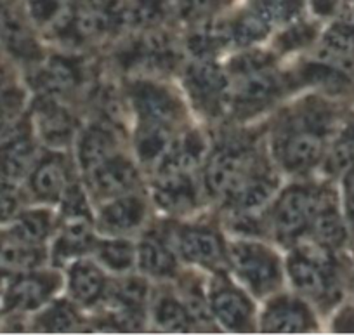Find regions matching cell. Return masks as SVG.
<instances>
[{"instance_id": "14", "label": "cell", "mask_w": 354, "mask_h": 335, "mask_svg": "<svg viewBox=\"0 0 354 335\" xmlns=\"http://www.w3.org/2000/svg\"><path fill=\"white\" fill-rule=\"evenodd\" d=\"M148 215L145 198L134 191L108 200L97 215V228L111 237H124L142 226Z\"/></svg>"}, {"instance_id": "12", "label": "cell", "mask_w": 354, "mask_h": 335, "mask_svg": "<svg viewBox=\"0 0 354 335\" xmlns=\"http://www.w3.org/2000/svg\"><path fill=\"white\" fill-rule=\"evenodd\" d=\"M209 306L212 318L226 330L236 334L254 330V306L241 290L226 280H217L212 285Z\"/></svg>"}, {"instance_id": "40", "label": "cell", "mask_w": 354, "mask_h": 335, "mask_svg": "<svg viewBox=\"0 0 354 335\" xmlns=\"http://www.w3.org/2000/svg\"><path fill=\"white\" fill-rule=\"evenodd\" d=\"M169 12V0H134V4L129 6V25L142 32L158 28Z\"/></svg>"}, {"instance_id": "31", "label": "cell", "mask_w": 354, "mask_h": 335, "mask_svg": "<svg viewBox=\"0 0 354 335\" xmlns=\"http://www.w3.org/2000/svg\"><path fill=\"white\" fill-rule=\"evenodd\" d=\"M174 127L156 122H139L134 136L136 155L142 163H158L174 141Z\"/></svg>"}, {"instance_id": "24", "label": "cell", "mask_w": 354, "mask_h": 335, "mask_svg": "<svg viewBox=\"0 0 354 335\" xmlns=\"http://www.w3.org/2000/svg\"><path fill=\"white\" fill-rule=\"evenodd\" d=\"M68 290L80 306H94L108 297L110 287L103 269L91 261H75L68 271Z\"/></svg>"}, {"instance_id": "9", "label": "cell", "mask_w": 354, "mask_h": 335, "mask_svg": "<svg viewBox=\"0 0 354 335\" xmlns=\"http://www.w3.org/2000/svg\"><path fill=\"white\" fill-rule=\"evenodd\" d=\"M177 254L192 264H198L210 271L223 273L230 264L224 242L216 230L209 226H181L174 233Z\"/></svg>"}, {"instance_id": "4", "label": "cell", "mask_w": 354, "mask_h": 335, "mask_svg": "<svg viewBox=\"0 0 354 335\" xmlns=\"http://www.w3.org/2000/svg\"><path fill=\"white\" fill-rule=\"evenodd\" d=\"M322 190L294 184L287 188L274 201L270 214L273 233L283 244H294L308 233L315 212L318 208Z\"/></svg>"}, {"instance_id": "29", "label": "cell", "mask_w": 354, "mask_h": 335, "mask_svg": "<svg viewBox=\"0 0 354 335\" xmlns=\"http://www.w3.org/2000/svg\"><path fill=\"white\" fill-rule=\"evenodd\" d=\"M96 238L91 230V221H64L61 233L57 235L53 247L54 262H64L77 259L94 251Z\"/></svg>"}, {"instance_id": "28", "label": "cell", "mask_w": 354, "mask_h": 335, "mask_svg": "<svg viewBox=\"0 0 354 335\" xmlns=\"http://www.w3.org/2000/svg\"><path fill=\"white\" fill-rule=\"evenodd\" d=\"M230 44H233L230 23L210 21V19L198 21V25L189 32L186 39V47L196 60H212Z\"/></svg>"}, {"instance_id": "49", "label": "cell", "mask_w": 354, "mask_h": 335, "mask_svg": "<svg viewBox=\"0 0 354 335\" xmlns=\"http://www.w3.org/2000/svg\"><path fill=\"white\" fill-rule=\"evenodd\" d=\"M344 191H346V212L349 224L354 231V167L347 170L346 183H344Z\"/></svg>"}, {"instance_id": "27", "label": "cell", "mask_w": 354, "mask_h": 335, "mask_svg": "<svg viewBox=\"0 0 354 335\" xmlns=\"http://www.w3.org/2000/svg\"><path fill=\"white\" fill-rule=\"evenodd\" d=\"M138 264L146 275L155 278H172L177 273V257L165 238L149 233L138 247Z\"/></svg>"}, {"instance_id": "39", "label": "cell", "mask_w": 354, "mask_h": 335, "mask_svg": "<svg viewBox=\"0 0 354 335\" xmlns=\"http://www.w3.org/2000/svg\"><path fill=\"white\" fill-rule=\"evenodd\" d=\"M80 314L77 307L71 306L66 300H57L50 304L39 318H37V330L47 334H63L73 332L80 327Z\"/></svg>"}, {"instance_id": "22", "label": "cell", "mask_w": 354, "mask_h": 335, "mask_svg": "<svg viewBox=\"0 0 354 335\" xmlns=\"http://www.w3.org/2000/svg\"><path fill=\"white\" fill-rule=\"evenodd\" d=\"M118 141L113 127L101 120L91 124L77 138V160L84 172L93 170L104 160L117 153Z\"/></svg>"}, {"instance_id": "38", "label": "cell", "mask_w": 354, "mask_h": 335, "mask_svg": "<svg viewBox=\"0 0 354 335\" xmlns=\"http://www.w3.org/2000/svg\"><path fill=\"white\" fill-rule=\"evenodd\" d=\"M231 26V40L240 47L252 46L255 42H261L268 37L271 30V23L261 15L255 8H250L247 12L238 16Z\"/></svg>"}, {"instance_id": "19", "label": "cell", "mask_w": 354, "mask_h": 335, "mask_svg": "<svg viewBox=\"0 0 354 335\" xmlns=\"http://www.w3.org/2000/svg\"><path fill=\"white\" fill-rule=\"evenodd\" d=\"M35 115L39 134L47 145L61 148L75 139L77 118L66 106H63L61 99L39 94L35 102Z\"/></svg>"}, {"instance_id": "32", "label": "cell", "mask_w": 354, "mask_h": 335, "mask_svg": "<svg viewBox=\"0 0 354 335\" xmlns=\"http://www.w3.org/2000/svg\"><path fill=\"white\" fill-rule=\"evenodd\" d=\"M2 44L8 47L9 53L16 60L28 64H37L44 60L42 49L37 44L35 37L28 30V26L23 25L21 19L6 16L4 28H2Z\"/></svg>"}, {"instance_id": "51", "label": "cell", "mask_w": 354, "mask_h": 335, "mask_svg": "<svg viewBox=\"0 0 354 335\" xmlns=\"http://www.w3.org/2000/svg\"><path fill=\"white\" fill-rule=\"evenodd\" d=\"M311 6L318 16H330L335 12L339 0H311Z\"/></svg>"}, {"instance_id": "6", "label": "cell", "mask_w": 354, "mask_h": 335, "mask_svg": "<svg viewBox=\"0 0 354 335\" xmlns=\"http://www.w3.org/2000/svg\"><path fill=\"white\" fill-rule=\"evenodd\" d=\"M318 245V244H316ZM328 248L301 247L295 248L288 257V275L295 289L306 297L319 300H332L335 292V273Z\"/></svg>"}, {"instance_id": "15", "label": "cell", "mask_w": 354, "mask_h": 335, "mask_svg": "<svg viewBox=\"0 0 354 335\" xmlns=\"http://www.w3.org/2000/svg\"><path fill=\"white\" fill-rule=\"evenodd\" d=\"M277 186V174L270 163L262 160L223 201L233 212H254L270 201Z\"/></svg>"}, {"instance_id": "3", "label": "cell", "mask_w": 354, "mask_h": 335, "mask_svg": "<svg viewBox=\"0 0 354 335\" xmlns=\"http://www.w3.org/2000/svg\"><path fill=\"white\" fill-rule=\"evenodd\" d=\"M118 66L142 75L170 73L179 64V51L167 32L145 30L136 39L127 40L115 54Z\"/></svg>"}, {"instance_id": "37", "label": "cell", "mask_w": 354, "mask_h": 335, "mask_svg": "<svg viewBox=\"0 0 354 335\" xmlns=\"http://www.w3.org/2000/svg\"><path fill=\"white\" fill-rule=\"evenodd\" d=\"M323 61L337 64L354 56V23L344 21L333 25L323 37Z\"/></svg>"}, {"instance_id": "7", "label": "cell", "mask_w": 354, "mask_h": 335, "mask_svg": "<svg viewBox=\"0 0 354 335\" xmlns=\"http://www.w3.org/2000/svg\"><path fill=\"white\" fill-rule=\"evenodd\" d=\"M183 80L192 102L205 117H221L230 106V78L212 60H196L186 68Z\"/></svg>"}, {"instance_id": "53", "label": "cell", "mask_w": 354, "mask_h": 335, "mask_svg": "<svg viewBox=\"0 0 354 335\" xmlns=\"http://www.w3.org/2000/svg\"><path fill=\"white\" fill-rule=\"evenodd\" d=\"M11 4H12V0H0V15L8 11Z\"/></svg>"}, {"instance_id": "33", "label": "cell", "mask_w": 354, "mask_h": 335, "mask_svg": "<svg viewBox=\"0 0 354 335\" xmlns=\"http://www.w3.org/2000/svg\"><path fill=\"white\" fill-rule=\"evenodd\" d=\"M153 321L158 328L165 332H174V334L192 332L196 325L186 304L177 300L170 293L160 296L155 300V304H153Z\"/></svg>"}, {"instance_id": "34", "label": "cell", "mask_w": 354, "mask_h": 335, "mask_svg": "<svg viewBox=\"0 0 354 335\" xmlns=\"http://www.w3.org/2000/svg\"><path fill=\"white\" fill-rule=\"evenodd\" d=\"M297 78L301 84L316 85L326 92H340L349 85V77L337 64L323 60L302 64Z\"/></svg>"}, {"instance_id": "21", "label": "cell", "mask_w": 354, "mask_h": 335, "mask_svg": "<svg viewBox=\"0 0 354 335\" xmlns=\"http://www.w3.org/2000/svg\"><path fill=\"white\" fill-rule=\"evenodd\" d=\"M77 0H26V11L35 26L59 42H66L78 9Z\"/></svg>"}, {"instance_id": "50", "label": "cell", "mask_w": 354, "mask_h": 335, "mask_svg": "<svg viewBox=\"0 0 354 335\" xmlns=\"http://www.w3.org/2000/svg\"><path fill=\"white\" fill-rule=\"evenodd\" d=\"M19 89L16 87L15 77H12L11 71L4 66V64H0V99L9 98V96L18 94Z\"/></svg>"}, {"instance_id": "13", "label": "cell", "mask_w": 354, "mask_h": 335, "mask_svg": "<svg viewBox=\"0 0 354 335\" xmlns=\"http://www.w3.org/2000/svg\"><path fill=\"white\" fill-rule=\"evenodd\" d=\"M85 174L91 193L101 200L132 193L141 181L134 163L118 152Z\"/></svg>"}, {"instance_id": "16", "label": "cell", "mask_w": 354, "mask_h": 335, "mask_svg": "<svg viewBox=\"0 0 354 335\" xmlns=\"http://www.w3.org/2000/svg\"><path fill=\"white\" fill-rule=\"evenodd\" d=\"M59 289V276L50 273H19L6 292L9 311H33L47 302Z\"/></svg>"}, {"instance_id": "8", "label": "cell", "mask_w": 354, "mask_h": 335, "mask_svg": "<svg viewBox=\"0 0 354 335\" xmlns=\"http://www.w3.org/2000/svg\"><path fill=\"white\" fill-rule=\"evenodd\" d=\"M283 94V82L274 66L234 75L230 91V106L238 118H248L274 105Z\"/></svg>"}, {"instance_id": "52", "label": "cell", "mask_w": 354, "mask_h": 335, "mask_svg": "<svg viewBox=\"0 0 354 335\" xmlns=\"http://www.w3.org/2000/svg\"><path fill=\"white\" fill-rule=\"evenodd\" d=\"M335 328L340 332H354V309L346 311V313L339 318Z\"/></svg>"}, {"instance_id": "48", "label": "cell", "mask_w": 354, "mask_h": 335, "mask_svg": "<svg viewBox=\"0 0 354 335\" xmlns=\"http://www.w3.org/2000/svg\"><path fill=\"white\" fill-rule=\"evenodd\" d=\"M19 208V198L11 186L0 183V222L9 221Z\"/></svg>"}, {"instance_id": "17", "label": "cell", "mask_w": 354, "mask_h": 335, "mask_svg": "<svg viewBox=\"0 0 354 335\" xmlns=\"http://www.w3.org/2000/svg\"><path fill=\"white\" fill-rule=\"evenodd\" d=\"M313 328L316 323L311 309L294 297H277L262 314L261 330L266 334H304Z\"/></svg>"}, {"instance_id": "1", "label": "cell", "mask_w": 354, "mask_h": 335, "mask_svg": "<svg viewBox=\"0 0 354 335\" xmlns=\"http://www.w3.org/2000/svg\"><path fill=\"white\" fill-rule=\"evenodd\" d=\"M333 125V109L309 98L281 115L273 131V155L290 174H304L322 160L326 136Z\"/></svg>"}, {"instance_id": "26", "label": "cell", "mask_w": 354, "mask_h": 335, "mask_svg": "<svg viewBox=\"0 0 354 335\" xmlns=\"http://www.w3.org/2000/svg\"><path fill=\"white\" fill-rule=\"evenodd\" d=\"M309 233L313 235L315 242L325 248H337L346 242V224L337 210L335 198L330 191L322 190L318 208L309 226Z\"/></svg>"}, {"instance_id": "11", "label": "cell", "mask_w": 354, "mask_h": 335, "mask_svg": "<svg viewBox=\"0 0 354 335\" xmlns=\"http://www.w3.org/2000/svg\"><path fill=\"white\" fill-rule=\"evenodd\" d=\"M85 80V68L73 56H50L35 64L32 73L33 87L40 96L66 99L82 87Z\"/></svg>"}, {"instance_id": "35", "label": "cell", "mask_w": 354, "mask_h": 335, "mask_svg": "<svg viewBox=\"0 0 354 335\" xmlns=\"http://www.w3.org/2000/svg\"><path fill=\"white\" fill-rule=\"evenodd\" d=\"M54 228L50 212L47 210H28L18 217L11 230V237L23 244L42 245L49 238Z\"/></svg>"}, {"instance_id": "18", "label": "cell", "mask_w": 354, "mask_h": 335, "mask_svg": "<svg viewBox=\"0 0 354 335\" xmlns=\"http://www.w3.org/2000/svg\"><path fill=\"white\" fill-rule=\"evenodd\" d=\"M153 198L169 214H186L200 203V186L192 172L162 174L153 186Z\"/></svg>"}, {"instance_id": "46", "label": "cell", "mask_w": 354, "mask_h": 335, "mask_svg": "<svg viewBox=\"0 0 354 335\" xmlns=\"http://www.w3.org/2000/svg\"><path fill=\"white\" fill-rule=\"evenodd\" d=\"M223 0H177V15L186 21H202L219 8Z\"/></svg>"}, {"instance_id": "25", "label": "cell", "mask_w": 354, "mask_h": 335, "mask_svg": "<svg viewBox=\"0 0 354 335\" xmlns=\"http://www.w3.org/2000/svg\"><path fill=\"white\" fill-rule=\"evenodd\" d=\"M205 152L207 146L203 141V136L196 131L186 132L185 136L170 143L167 152L156 163L158 165L156 172H158V176L193 172V169L198 167L202 160L205 159Z\"/></svg>"}, {"instance_id": "41", "label": "cell", "mask_w": 354, "mask_h": 335, "mask_svg": "<svg viewBox=\"0 0 354 335\" xmlns=\"http://www.w3.org/2000/svg\"><path fill=\"white\" fill-rule=\"evenodd\" d=\"M252 8L257 9L271 25L292 23L304 9V0H254Z\"/></svg>"}, {"instance_id": "36", "label": "cell", "mask_w": 354, "mask_h": 335, "mask_svg": "<svg viewBox=\"0 0 354 335\" xmlns=\"http://www.w3.org/2000/svg\"><path fill=\"white\" fill-rule=\"evenodd\" d=\"M94 252L97 255V261L104 268L111 269L115 273H125L136 264L138 261V251L131 242L124 238H110V240L96 242Z\"/></svg>"}, {"instance_id": "10", "label": "cell", "mask_w": 354, "mask_h": 335, "mask_svg": "<svg viewBox=\"0 0 354 335\" xmlns=\"http://www.w3.org/2000/svg\"><path fill=\"white\" fill-rule=\"evenodd\" d=\"M127 98L138 122H156L174 127V124L183 117V106L174 92L153 80H132L127 85Z\"/></svg>"}, {"instance_id": "54", "label": "cell", "mask_w": 354, "mask_h": 335, "mask_svg": "<svg viewBox=\"0 0 354 335\" xmlns=\"http://www.w3.org/2000/svg\"><path fill=\"white\" fill-rule=\"evenodd\" d=\"M2 28H4V19L0 18V39H2Z\"/></svg>"}, {"instance_id": "23", "label": "cell", "mask_w": 354, "mask_h": 335, "mask_svg": "<svg viewBox=\"0 0 354 335\" xmlns=\"http://www.w3.org/2000/svg\"><path fill=\"white\" fill-rule=\"evenodd\" d=\"M37 160L35 139L28 131H18L0 145V179L12 183L30 176Z\"/></svg>"}, {"instance_id": "5", "label": "cell", "mask_w": 354, "mask_h": 335, "mask_svg": "<svg viewBox=\"0 0 354 335\" xmlns=\"http://www.w3.org/2000/svg\"><path fill=\"white\" fill-rule=\"evenodd\" d=\"M230 264L238 278L262 297L274 292L281 283V266L277 254L254 242H236L227 251Z\"/></svg>"}, {"instance_id": "20", "label": "cell", "mask_w": 354, "mask_h": 335, "mask_svg": "<svg viewBox=\"0 0 354 335\" xmlns=\"http://www.w3.org/2000/svg\"><path fill=\"white\" fill-rule=\"evenodd\" d=\"M71 183V167L59 153H50L37 160L35 167L30 172V190L39 200L44 201L61 200Z\"/></svg>"}, {"instance_id": "44", "label": "cell", "mask_w": 354, "mask_h": 335, "mask_svg": "<svg viewBox=\"0 0 354 335\" xmlns=\"http://www.w3.org/2000/svg\"><path fill=\"white\" fill-rule=\"evenodd\" d=\"M63 201V217L64 221H91V210H88L87 197L80 186L71 183L66 193L61 198Z\"/></svg>"}, {"instance_id": "47", "label": "cell", "mask_w": 354, "mask_h": 335, "mask_svg": "<svg viewBox=\"0 0 354 335\" xmlns=\"http://www.w3.org/2000/svg\"><path fill=\"white\" fill-rule=\"evenodd\" d=\"M21 92H18V94L15 96H9V98L0 99V138L4 134H8V132L15 127V122L18 120L19 111H21Z\"/></svg>"}, {"instance_id": "42", "label": "cell", "mask_w": 354, "mask_h": 335, "mask_svg": "<svg viewBox=\"0 0 354 335\" xmlns=\"http://www.w3.org/2000/svg\"><path fill=\"white\" fill-rule=\"evenodd\" d=\"M351 167H354V118L326 156V170L330 174L347 172Z\"/></svg>"}, {"instance_id": "45", "label": "cell", "mask_w": 354, "mask_h": 335, "mask_svg": "<svg viewBox=\"0 0 354 335\" xmlns=\"http://www.w3.org/2000/svg\"><path fill=\"white\" fill-rule=\"evenodd\" d=\"M274 66V57L270 56L268 53L262 51H247L243 54H238L233 61H231V75H241L247 71L262 70V68Z\"/></svg>"}, {"instance_id": "30", "label": "cell", "mask_w": 354, "mask_h": 335, "mask_svg": "<svg viewBox=\"0 0 354 335\" xmlns=\"http://www.w3.org/2000/svg\"><path fill=\"white\" fill-rule=\"evenodd\" d=\"M46 261V251L42 245H30L8 237L0 238V273L33 271Z\"/></svg>"}, {"instance_id": "2", "label": "cell", "mask_w": 354, "mask_h": 335, "mask_svg": "<svg viewBox=\"0 0 354 335\" xmlns=\"http://www.w3.org/2000/svg\"><path fill=\"white\" fill-rule=\"evenodd\" d=\"M262 160L252 139L241 136L223 139L207 156L203 169L205 190L224 200Z\"/></svg>"}, {"instance_id": "43", "label": "cell", "mask_w": 354, "mask_h": 335, "mask_svg": "<svg viewBox=\"0 0 354 335\" xmlns=\"http://www.w3.org/2000/svg\"><path fill=\"white\" fill-rule=\"evenodd\" d=\"M316 39V28L309 23H292L288 28H285L280 35L277 37V49L280 53H294V51L302 49L309 46Z\"/></svg>"}]
</instances>
